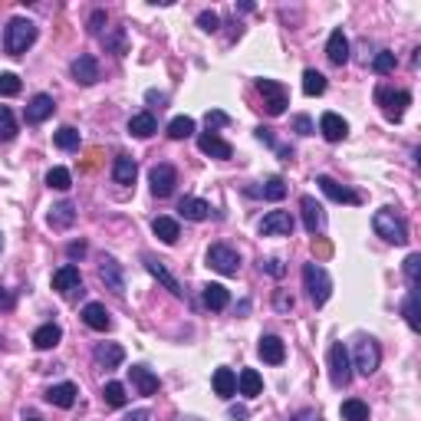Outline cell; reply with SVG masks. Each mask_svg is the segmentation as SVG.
I'll return each mask as SVG.
<instances>
[{
    "label": "cell",
    "mask_w": 421,
    "mask_h": 421,
    "mask_svg": "<svg viewBox=\"0 0 421 421\" xmlns=\"http://www.w3.org/2000/svg\"><path fill=\"white\" fill-rule=\"evenodd\" d=\"M36 43V24L26 17H14L7 24V33H4V50L10 53V56H20V53H26L30 46Z\"/></svg>",
    "instance_id": "cell-1"
},
{
    "label": "cell",
    "mask_w": 421,
    "mask_h": 421,
    "mask_svg": "<svg viewBox=\"0 0 421 421\" xmlns=\"http://www.w3.org/2000/svg\"><path fill=\"white\" fill-rule=\"evenodd\" d=\"M372 227H375V234L382 237V241L408 244V224L402 221V214H395V207H382V211H375Z\"/></svg>",
    "instance_id": "cell-2"
},
{
    "label": "cell",
    "mask_w": 421,
    "mask_h": 421,
    "mask_svg": "<svg viewBox=\"0 0 421 421\" xmlns=\"http://www.w3.org/2000/svg\"><path fill=\"white\" fill-rule=\"evenodd\" d=\"M375 103L382 105V115H385L388 122H402L405 119V109L412 105V93H405V89L378 86L375 89Z\"/></svg>",
    "instance_id": "cell-3"
},
{
    "label": "cell",
    "mask_w": 421,
    "mask_h": 421,
    "mask_svg": "<svg viewBox=\"0 0 421 421\" xmlns=\"http://www.w3.org/2000/svg\"><path fill=\"white\" fill-rule=\"evenodd\" d=\"M303 286H306V293H310V300L316 306H323L329 300V293H333V280H329V274L319 264L303 266Z\"/></svg>",
    "instance_id": "cell-4"
},
{
    "label": "cell",
    "mask_w": 421,
    "mask_h": 421,
    "mask_svg": "<svg viewBox=\"0 0 421 421\" xmlns=\"http://www.w3.org/2000/svg\"><path fill=\"white\" fill-rule=\"evenodd\" d=\"M329 382L336 388H345L353 382V359L343 343H333V349H329Z\"/></svg>",
    "instance_id": "cell-5"
},
{
    "label": "cell",
    "mask_w": 421,
    "mask_h": 421,
    "mask_svg": "<svg viewBox=\"0 0 421 421\" xmlns=\"http://www.w3.org/2000/svg\"><path fill=\"white\" fill-rule=\"evenodd\" d=\"M378 362H382V349H378V343L362 336L359 343H355V349H353V369L359 372V375L369 378L372 372L378 369Z\"/></svg>",
    "instance_id": "cell-6"
},
{
    "label": "cell",
    "mask_w": 421,
    "mask_h": 421,
    "mask_svg": "<svg viewBox=\"0 0 421 421\" xmlns=\"http://www.w3.org/2000/svg\"><path fill=\"white\" fill-rule=\"evenodd\" d=\"M257 93L264 95V105L270 115H284L286 105H290V93H286V86L276 83V79H257Z\"/></svg>",
    "instance_id": "cell-7"
},
{
    "label": "cell",
    "mask_w": 421,
    "mask_h": 421,
    "mask_svg": "<svg viewBox=\"0 0 421 421\" xmlns=\"http://www.w3.org/2000/svg\"><path fill=\"white\" fill-rule=\"evenodd\" d=\"M207 266L224 276H237V270H241V254L234 247H227V244H214V247L207 250Z\"/></svg>",
    "instance_id": "cell-8"
},
{
    "label": "cell",
    "mask_w": 421,
    "mask_h": 421,
    "mask_svg": "<svg viewBox=\"0 0 421 421\" xmlns=\"http://www.w3.org/2000/svg\"><path fill=\"white\" fill-rule=\"evenodd\" d=\"M142 264H145V270H148V274L155 276L158 284H162L165 290L172 293V296H184V286H181V280H178V276H175L172 270L165 266V260H158L155 254H145V257H142Z\"/></svg>",
    "instance_id": "cell-9"
},
{
    "label": "cell",
    "mask_w": 421,
    "mask_h": 421,
    "mask_svg": "<svg viewBox=\"0 0 421 421\" xmlns=\"http://www.w3.org/2000/svg\"><path fill=\"white\" fill-rule=\"evenodd\" d=\"M316 184H319V191H323L329 201H336V204H362V194H359V191L345 188V184H339V181L329 178V175H319Z\"/></svg>",
    "instance_id": "cell-10"
},
{
    "label": "cell",
    "mask_w": 421,
    "mask_h": 421,
    "mask_svg": "<svg viewBox=\"0 0 421 421\" xmlns=\"http://www.w3.org/2000/svg\"><path fill=\"white\" fill-rule=\"evenodd\" d=\"M260 237H290L293 234V217L286 211H270L264 214V221L257 224Z\"/></svg>",
    "instance_id": "cell-11"
},
{
    "label": "cell",
    "mask_w": 421,
    "mask_h": 421,
    "mask_svg": "<svg viewBox=\"0 0 421 421\" xmlns=\"http://www.w3.org/2000/svg\"><path fill=\"white\" fill-rule=\"evenodd\" d=\"M300 211H303V227H306L313 237L326 231V214H323V204H319L313 194H303Z\"/></svg>",
    "instance_id": "cell-12"
},
{
    "label": "cell",
    "mask_w": 421,
    "mask_h": 421,
    "mask_svg": "<svg viewBox=\"0 0 421 421\" xmlns=\"http://www.w3.org/2000/svg\"><path fill=\"white\" fill-rule=\"evenodd\" d=\"M148 181H152V194H155V198H168L175 191V184H178V172H175L172 165H155L152 175H148Z\"/></svg>",
    "instance_id": "cell-13"
},
{
    "label": "cell",
    "mask_w": 421,
    "mask_h": 421,
    "mask_svg": "<svg viewBox=\"0 0 421 421\" xmlns=\"http://www.w3.org/2000/svg\"><path fill=\"white\" fill-rule=\"evenodd\" d=\"M53 290L63 293V296H73L76 290L83 293V274H79V266H73V264L60 266V270L53 274Z\"/></svg>",
    "instance_id": "cell-14"
},
{
    "label": "cell",
    "mask_w": 421,
    "mask_h": 421,
    "mask_svg": "<svg viewBox=\"0 0 421 421\" xmlns=\"http://www.w3.org/2000/svg\"><path fill=\"white\" fill-rule=\"evenodd\" d=\"M99 280L105 284V290L125 293V270H122V264L115 257H103V264H99Z\"/></svg>",
    "instance_id": "cell-15"
},
{
    "label": "cell",
    "mask_w": 421,
    "mask_h": 421,
    "mask_svg": "<svg viewBox=\"0 0 421 421\" xmlns=\"http://www.w3.org/2000/svg\"><path fill=\"white\" fill-rule=\"evenodd\" d=\"M69 73H73V79H76V83H83V86H93V83H99V60H95V56H89V53H83V56H76V60H73Z\"/></svg>",
    "instance_id": "cell-16"
},
{
    "label": "cell",
    "mask_w": 421,
    "mask_h": 421,
    "mask_svg": "<svg viewBox=\"0 0 421 421\" xmlns=\"http://www.w3.org/2000/svg\"><path fill=\"white\" fill-rule=\"evenodd\" d=\"M319 132L326 142H343L349 135V122L343 115H336V112H323V119H319Z\"/></svg>",
    "instance_id": "cell-17"
},
{
    "label": "cell",
    "mask_w": 421,
    "mask_h": 421,
    "mask_svg": "<svg viewBox=\"0 0 421 421\" xmlns=\"http://www.w3.org/2000/svg\"><path fill=\"white\" fill-rule=\"evenodd\" d=\"M53 95H46V93H36L30 103H26V122L30 125H40V122H46L53 115Z\"/></svg>",
    "instance_id": "cell-18"
},
{
    "label": "cell",
    "mask_w": 421,
    "mask_h": 421,
    "mask_svg": "<svg viewBox=\"0 0 421 421\" xmlns=\"http://www.w3.org/2000/svg\"><path fill=\"white\" fill-rule=\"evenodd\" d=\"M198 148L204 152V155H211V158H221V162H227V158L234 155V148L227 145L217 132H204V135H198Z\"/></svg>",
    "instance_id": "cell-19"
},
{
    "label": "cell",
    "mask_w": 421,
    "mask_h": 421,
    "mask_svg": "<svg viewBox=\"0 0 421 421\" xmlns=\"http://www.w3.org/2000/svg\"><path fill=\"white\" fill-rule=\"evenodd\" d=\"M46 221H50L53 231H66V227L76 224V204H73V201H60V204H53L50 214H46Z\"/></svg>",
    "instance_id": "cell-20"
},
{
    "label": "cell",
    "mask_w": 421,
    "mask_h": 421,
    "mask_svg": "<svg viewBox=\"0 0 421 421\" xmlns=\"http://www.w3.org/2000/svg\"><path fill=\"white\" fill-rule=\"evenodd\" d=\"M257 353L264 362H270V365H280V362L286 359V345L280 336H260V345H257Z\"/></svg>",
    "instance_id": "cell-21"
},
{
    "label": "cell",
    "mask_w": 421,
    "mask_h": 421,
    "mask_svg": "<svg viewBox=\"0 0 421 421\" xmlns=\"http://www.w3.org/2000/svg\"><path fill=\"white\" fill-rule=\"evenodd\" d=\"M326 56L333 66H345L349 63V40H345L343 30H333L326 40Z\"/></svg>",
    "instance_id": "cell-22"
},
{
    "label": "cell",
    "mask_w": 421,
    "mask_h": 421,
    "mask_svg": "<svg viewBox=\"0 0 421 421\" xmlns=\"http://www.w3.org/2000/svg\"><path fill=\"white\" fill-rule=\"evenodd\" d=\"M201 303H204L211 313H221V310H227L231 293H227V286H224V284H207L204 290H201Z\"/></svg>",
    "instance_id": "cell-23"
},
{
    "label": "cell",
    "mask_w": 421,
    "mask_h": 421,
    "mask_svg": "<svg viewBox=\"0 0 421 421\" xmlns=\"http://www.w3.org/2000/svg\"><path fill=\"white\" fill-rule=\"evenodd\" d=\"M93 359L103 365V369H119L122 359H125V349H122L119 343H99L95 345V353Z\"/></svg>",
    "instance_id": "cell-24"
},
{
    "label": "cell",
    "mask_w": 421,
    "mask_h": 421,
    "mask_svg": "<svg viewBox=\"0 0 421 421\" xmlns=\"http://www.w3.org/2000/svg\"><path fill=\"white\" fill-rule=\"evenodd\" d=\"M129 375H132V385L138 388V395H155L158 392V375L148 365H132Z\"/></svg>",
    "instance_id": "cell-25"
},
{
    "label": "cell",
    "mask_w": 421,
    "mask_h": 421,
    "mask_svg": "<svg viewBox=\"0 0 421 421\" xmlns=\"http://www.w3.org/2000/svg\"><path fill=\"white\" fill-rule=\"evenodd\" d=\"M83 323H86L89 329H95V333H105V329L112 326L109 310H105L103 303H86V306H83Z\"/></svg>",
    "instance_id": "cell-26"
},
{
    "label": "cell",
    "mask_w": 421,
    "mask_h": 421,
    "mask_svg": "<svg viewBox=\"0 0 421 421\" xmlns=\"http://www.w3.org/2000/svg\"><path fill=\"white\" fill-rule=\"evenodd\" d=\"M76 395H79V388L73 385V382H60V385H53L50 392H46V402L56 405V408H73V405H76Z\"/></svg>",
    "instance_id": "cell-27"
},
{
    "label": "cell",
    "mask_w": 421,
    "mask_h": 421,
    "mask_svg": "<svg viewBox=\"0 0 421 421\" xmlns=\"http://www.w3.org/2000/svg\"><path fill=\"white\" fill-rule=\"evenodd\" d=\"M135 175H138L135 158L119 155L112 162V178H115V184H135Z\"/></svg>",
    "instance_id": "cell-28"
},
{
    "label": "cell",
    "mask_w": 421,
    "mask_h": 421,
    "mask_svg": "<svg viewBox=\"0 0 421 421\" xmlns=\"http://www.w3.org/2000/svg\"><path fill=\"white\" fill-rule=\"evenodd\" d=\"M237 392H241L244 398H257L260 392H264V378H260V372L244 369L241 375H237Z\"/></svg>",
    "instance_id": "cell-29"
},
{
    "label": "cell",
    "mask_w": 421,
    "mask_h": 421,
    "mask_svg": "<svg viewBox=\"0 0 421 421\" xmlns=\"http://www.w3.org/2000/svg\"><path fill=\"white\" fill-rule=\"evenodd\" d=\"M178 214L184 217V221H204V217L211 214V204H207L204 198H181Z\"/></svg>",
    "instance_id": "cell-30"
},
{
    "label": "cell",
    "mask_w": 421,
    "mask_h": 421,
    "mask_svg": "<svg viewBox=\"0 0 421 421\" xmlns=\"http://www.w3.org/2000/svg\"><path fill=\"white\" fill-rule=\"evenodd\" d=\"M60 339H63V329L56 326V323H43V326L33 333V345H36V349H43V353H46V349H56Z\"/></svg>",
    "instance_id": "cell-31"
},
{
    "label": "cell",
    "mask_w": 421,
    "mask_h": 421,
    "mask_svg": "<svg viewBox=\"0 0 421 421\" xmlns=\"http://www.w3.org/2000/svg\"><path fill=\"white\" fill-rule=\"evenodd\" d=\"M129 132L135 138H152L158 132V122L152 112H138V115H132L129 119Z\"/></svg>",
    "instance_id": "cell-32"
},
{
    "label": "cell",
    "mask_w": 421,
    "mask_h": 421,
    "mask_svg": "<svg viewBox=\"0 0 421 421\" xmlns=\"http://www.w3.org/2000/svg\"><path fill=\"white\" fill-rule=\"evenodd\" d=\"M152 234H155L162 244H175L181 237V227L175 217H155V221H152Z\"/></svg>",
    "instance_id": "cell-33"
},
{
    "label": "cell",
    "mask_w": 421,
    "mask_h": 421,
    "mask_svg": "<svg viewBox=\"0 0 421 421\" xmlns=\"http://www.w3.org/2000/svg\"><path fill=\"white\" fill-rule=\"evenodd\" d=\"M214 392L221 398H234V395H237V375H234V369L221 365V369L214 372Z\"/></svg>",
    "instance_id": "cell-34"
},
{
    "label": "cell",
    "mask_w": 421,
    "mask_h": 421,
    "mask_svg": "<svg viewBox=\"0 0 421 421\" xmlns=\"http://www.w3.org/2000/svg\"><path fill=\"white\" fill-rule=\"evenodd\" d=\"M339 415H343V421H369V405L362 398H345Z\"/></svg>",
    "instance_id": "cell-35"
},
{
    "label": "cell",
    "mask_w": 421,
    "mask_h": 421,
    "mask_svg": "<svg viewBox=\"0 0 421 421\" xmlns=\"http://www.w3.org/2000/svg\"><path fill=\"white\" fill-rule=\"evenodd\" d=\"M103 43H105V50L115 53V56H125V53H129V43H125V30H122V26H112V30H105Z\"/></svg>",
    "instance_id": "cell-36"
},
{
    "label": "cell",
    "mask_w": 421,
    "mask_h": 421,
    "mask_svg": "<svg viewBox=\"0 0 421 421\" xmlns=\"http://www.w3.org/2000/svg\"><path fill=\"white\" fill-rule=\"evenodd\" d=\"M254 194H260V198H266V201H284V198H286V181L274 175V178H266V181H264V188L254 191Z\"/></svg>",
    "instance_id": "cell-37"
},
{
    "label": "cell",
    "mask_w": 421,
    "mask_h": 421,
    "mask_svg": "<svg viewBox=\"0 0 421 421\" xmlns=\"http://www.w3.org/2000/svg\"><path fill=\"white\" fill-rule=\"evenodd\" d=\"M303 93L306 95H323L326 93V76L319 69H306L303 73Z\"/></svg>",
    "instance_id": "cell-38"
},
{
    "label": "cell",
    "mask_w": 421,
    "mask_h": 421,
    "mask_svg": "<svg viewBox=\"0 0 421 421\" xmlns=\"http://www.w3.org/2000/svg\"><path fill=\"white\" fill-rule=\"evenodd\" d=\"M53 142H56V148H63V152H76L79 148V132L73 129V125H63V129L53 135Z\"/></svg>",
    "instance_id": "cell-39"
},
{
    "label": "cell",
    "mask_w": 421,
    "mask_h": 421,
    "mask_svg": "<svg viewBox=\"0 0 421 421\" xmlns=\"http://www.w3.org/2000/svg\"><path fill=\"white\" fill-rule=\"evenodd\" d=\"M125 385H122V382H109V385L103 388V402L109 405V408H122V405H125Z\"/></svg>",
    "instance_id": "cell-40"
},
{
    "label": "cell",
    "mask_w": 421,
    "mask_h": 421,
    "mask_svg": "<svg viewBox=\"0 0 421 421\" xmlns=\"http://www.w3.org/2000/svg\"><path fill=\"white\" fill-rule=\"evenodd\" d=\"M168 135L172 138H191L194 135V119L191 115H178V119L168 122Z\"/></svg>",
    "instance_id": "cell-41"
},
{
    "label": "cell",
    "mask_w": 421,
    "mask_h": 421,
    "mask_svg": "<svg viewBox=\"0 0 421 421\" xmlns=\"http://www.w3.org/2000/svg\"><path fill=\"white\" fill-rule=\"evenodd\" d=\"M395 66H398V60H395V53H392V50H378L375 56H372V69H375L378 76H385V73H392Z\"/></svg>",
    "instance_id": "cell-42"
},
{
    "label": "cell",
    "mask_w": 421,
    "mask_h": 421,
    "mask_svg": "<svg viewBox=\"0 0 421 421\" xmlns=\"http://www.w3.org/2000/svg\"><path fill=\"white\" fill-rule=\"evenodd\" d=\"M405 280H408V286L412 290H418V276H421V254H408L405 257Z\"/></svg>",
    "instance_id": "cell-43"
},
{
    "label": "cell",
    "mask_w": 421,
    "mask_h": 421,
    "mask_svg": "<svg viewBox=\"0 0 421 421\" xmlns=\"http://www.w3.org/2000/svg\"><path fill=\"white\" fill-rule=\"evenodd\" d=\"M14 135H17V119L7 105H0V142H10Z\"/></svg>",
    "instance_id": "cell-44"
},
{
    "label": "cell",
    "mask_w": 421,
    "mask_h": 421,
    "mask_svg": "<svg viewBox=\"0 0 421 421\" xmlns=\"http://www.w3.org/2000/svg\"><path fill=\"white\" fill-rule=\"evenodd\" d=\"M46 184L56 191H69L73 188V175H69L66 168H50V172H46Z\"/></svg>",
    "instance_id": "cell-45"
},
{
    "label": "cell",
    "mask_w": 421,
    "mask_h": 421,
    "mask_svg": "<svg viewBox=\"0 0 421 421\" xmlns=\"http://www.w3.org/2000/svg\"><path fill=\"white\" fill-rule=\"evenodd\" d=\"M405 319H408V326L418 333L421 329V319H418V290L408 293V300H405Z\"/></svg>",
    "instance_id": "cell-46"
},
{
    "label": "cell",
    "mask_w": 421,
    "mask_h": 421,
    "mask_svg": "<svg viewBox=\"0 0 421 421\" xmlns=\"http://www.w3.org/2000/svg\"><path fill=\"white\" fill-rule=\"evenodd\" d=\"M17 93H20L17 73H0V95H17Z\"/></svg>",
    "instance_id": "cell-47"
},
{
    "label": "cell",
    "mask_w": 421,
    "mask_h": 421,
    "mask_svg": "<svg viewBox=\"0 0 421 421\" xmlns=\"http://www.w3.org/2000/svg\"><path fill=\"white\" fill-rule=\"evenodd\" d=\"M198 26L204 30V33H217V26H221V17H217L214 10H204L198 17Z\"/></svg>",
    "instance_id": "cell-48"
},
{
    "label": "cell",
    "mask_w": 421,
    "mask_h": 421,
    "mask_svg": "<svg viewBox=\"0 0 421 421\" xmlns=\"http://www.w3.org/2000/svg\"><path fill=\"white\" fill-rule=\"evenodd\" d=\"M204 122H207V129L214 132V129H221V125H227V122H231V115H227V112H221V109H211L204 115Z\"/></svg>",
    "instance_id": "cell-49"
},
{
    "label": "cell",
    "mask_w": 421,
    "mask_h": 421,
    "mask_svg": "<svg viewBox=\"0 0 421 421\" xmlns=\"http://www.w3.org/2000/svg\"><path fill=\"white\" fill-rule=\"evenodd\" d=\"M293 129L300 132V135H313V119L310 115H296V119H293Z\"/></svg>",
    "instance_id": "cell-50"
},
{
    "label": "cell",
    "mask_w": 421,
    "mask_h": 421,
    "mask_svg": "<svg viewBox=\"0 0 421 421\" xmlns=\"http://www.w3.org/2000/svg\"><path fill=\"white\" fill-rule=\"evenodd\" d=\"M66 257H69V260H83V257H86V244H83V241H73V244L66 247Z\"/></svg>",
    "instance_id": "cell-51"
},
{
    "label": "cell",
    "mask_w": 421,
    "mask_h": 421,
    "mask_svg": "<svg viewBox=\"0 0 421 421\" xmlns=\"http://www.w3.org/2000/svg\"><path fill=\"white\" fill-rule=\"evenodd\" d=\"M103 26H105V10H95L93 17H89V30H93V33H103Z\"/></svg>",
    "instance_id": "cell-52"
},
{
    "label": "cell",
    "mask_w": 421,
    "mask_h": 421,
    "mask_svg": "<svg viewBox=\"0 0 421 421\" xmlns=\"http://www.w3.org/2000/svg\"><path fill=\"white\" fill-rule=\"evenodd\" d=\"M145 99H148V105H158V109H165V103H168V95L158 93V89H148Z\"/></svg>",
    "instance_id": "cell-53"
},
{
    "label": "cell",
    "mask_w": 421,
    "mask_h": 421,
    "mask_svg": "<svg viewBox=\"0 0 421 421\" xmlns=\"http://www.w3.org/2000/svg\"><path fill=\"white\" fill-rule=\"evenodd\" d=\"M260 270H266L270 276H284V264H280V260H264Z\"/></svg>",
    "instance_id": "cell-54"
},
{
    "label": "cell",
    "mask_w": 421,
    "mask_h": 421,
    "mask_svg": "<svg viewBox=\"0 0 421 421\" xmlns=\"http://www.w3.org/2000/svg\"><path fill=\"white\" fill-rule=\"evenodd\" d=\"M276 310H280V313H290V310H293V296H286V293H276Z\"/></svg>",
    "instance_id": "cell-55"
},
{
    "label": "cell",
    "mask_w": 421,
    "mask_h": 421,
    "mask_svg": "<svg viewBox=\"0 0 421 421\" xmlns=\"http://www.w3.org/2000/svg\"><path fill=\"white\" fill-rule=\"evenodd\" d=\"M257 138L264 142V145H276V142H274V129H264V125H260V129H257Z\"/></svg>",
    "instance_id": "cell-56"
},
{
    "label": "cell",
    "mask_w": 421,
    "mask_h": 421,
    "mask_svg": "<svg viewBox=\"0 0 421 421\" xmlns=\"http://www.w3.org/2000/svg\"><path fill=\"white\" fill-rule=\"evenodd\" d=\"M293 421H319V415L306 408V412H296V415H293Z\"/></svg>",
    "instance_id": "cell-57"
},
{
    "label": "cell",
    "mask_w": 421,
    "mask_h": 421,
    "mask_svg": "<svg viewBox=\"0 0 421 421\" xmlns=\"http://www.w3.org/2000/svg\"><path fill=\"white\" fill-rule=\"evenodd\" d=\"M231 421H247V408L234 405V408H231Z\"/></svg>",
    "instance_id": "cell-58"
},
{
    "label": "cell",
    "mask_w": 421,
    "mask_h": 421,
    "mask_svg": "<svg viewBox=\"0 0 421 421\" xmlns=\"http://www.w3.org/2000/svg\"><path fill=\"white\" fill-rule=\"evenodd\" d=\"M125 421H148V412H145V408H138V412H129V415H125Z\"/></svg>",
    "instance_id": "cell-59"
},
{
    "label": "cell",
    "mask_w": 421,
    "mask_h": 421,
    "mask_svg": "<svg viewBox=\"0 0 421 421\" xmlns=\"http://www.w3.org/2000/svg\"><path fill=\"white\" fill-rule=\"evenodd\" d=\"M0 306H4V310H10V306H14V296H10V293H4V290H0Z\"/></svg>",
    "instance_id": "cell-60"
},
{
    "label": "cell",
    "mask_w": 421,
    "mask_h": 421,
    "mask_svg": "<svg viewBox=\"0 0 421 421\" xmlns=\"http://www.w3.org/2000/svg\"><path fill=\"white\" fill-rule=\"evenodd\" d=\"M24 421H43L40 415H24Z\"/></svg>",
    "instance_id": "cell-61"
},
{
    "label": "cell",
    "mask_w": 421,
    "mask_h": 421,
    "mask_svg": "<svg viewBox=\"0 0 421 421\" xmlns=\"http://www.w3.org/2000/svg\"><path fill=\"white\" fill-rule=\"evenodd\" d=\"M0 250H4V234H0Z\"/></svg>",
    "instance_id": "cell-62"
}]
</instances>
